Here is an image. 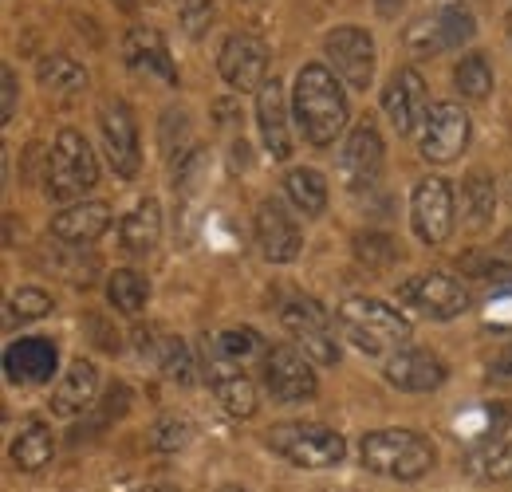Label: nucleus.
Returning <instances> with one entry per match:
<instances>
[{"instance_id":"nucleus-33","label":"nucleus","mask_w":512,"mask_h":492,"mask_svg":"<svg viewBox=\"0 0 512 492\" xmlns=\"http://www.w3.org/2000/svg\"><path fill=\"white\" fill-rule=\"evenodd\" d=\"M453 87L465 95V99H489L493 91V67L481 52H469L465 60L453 67Z\"/></svg>"},{"instance_id":"nucleus-38","label":"nucleus","mask_w":512,"mask_h":492,"mask_svg":"<svg viewBox=\"0 0 512 492\" xmlns=\"http://www.w3.org/2000/svg\"><path fill=\"white\" fill-rule=\"evenodd\" d=\"M489 382H497V386H505V382H512V343L489 363Z\"/></svg>"},{"instance_id":"nucleus-42","label":"nucleus","mask_w":512,"mask_h":492,"mask_svg":"<svg viewBox=\"0 0 512 492\" xmlns=\"http://www.w3.org/2000/svg\"><path fill=\"white\" fill-rule=\"evenodd\" d=\"M221 492H249V489H241V485H225Z\"/></svg>"},{"instance_id":"nucleus-22","label":"nucleus","mask_w":512,"mask_h":492,"mask_svg":"<svg viewBox=\"0 0 512 492\" xmlns=\"http://www.w3.org/2000/svg\"><path fill=\"white\" fill-rule=\"evenodd\" d=\"M95 394H99V370H95L91 359H75V363L64 370L56 394H52V414L75 418V414H83L87 406H95Z\"/></svg>"},{"instance_id":"nucleus-44","label":"nucleus","mask_w":512,"mask_h":492,"mask_svg":"<svg viewBox=\"0 0 512 492\" xmlns=\"http://www.w3.org/2000/svg\"><path fill=\"white\" fill-rule=\"evenodd\" d=\"M119 4H127V8H130V4H134V0H119Z\"/></svg>"},{"instance_id":"nucleus-3","label":"nucleus","mask_w":512,"mask_h":492,"mask_svg":"<svg viewBox=\"0 0 512 492\" xmlns=\"http://www.w3.org/2000/svg\"><path fill=\"white\" fill-rule=\"evenodd\" d=\"M359 457L371 473L390 481H418L434 465V445L430 437L414 430H375L363 437Z\"/></svg>"},{"instance_id":"nucleus-31","label":"nucleus","mask_w":512,"mask_h":492,"mask_svg":"<svg viewBox=\"0 0 512 492\" xmlns=\"http://www.w3.org/2000/svg\"><path fill=\"white\" fill-rule=\"evenodd\" d=\"M107 300H111V308L123 311V315H138V311L146 308V300H150V284H146L142 272L119 268L107 280Z\"/></svg>"},{"instance_id":"nucleus-21","label":"nucleus","mask_w":512,"mask_h":492,"mask_svg":"<svg viewBox=\"0 0 512 492\" xmlns=\"http://www.w3.org/2000/svg\"><path fill=\"white\" fill-rule=\"evenodd\" d=\"M4 370H8V382L40 386L56 374V347L48 339H20L4 351Z\"/></svg>"},{"instance_id":"nucleus-32","label":"nucleus","mask_w":512,"mask_h":492,"mask_svg":"<svg viewBox=\"0 0 512 492\" xmlns=\"http://www.w3.org/2000/svg\"><path fill=\"white\" fill-rule=\"evenodd\" d=\"M469 473L485 477V481H501L512 473V437H485L473 453H469Z\"/></svg>"},{"instance_id":"nucleus-11","label":"nucleus","mask_w":512,"mask_h":492,"mask_svg":"<svg viewBox=\"0 0 512 492\" xmlns=\"http://www.w3.org/2000/svg\"><path fill=\"white\" fill-rule=\"evenodd\" d=\"M339 178L347 189H367L383 174V134L371 119L355 126L339 146Z\"/></svg>"},{"instance_id":"nucleus-14","label":"nucleus","mask_w":512,"mask_h":492,"mask_svg":"<svg viewBox=\"0 0 512 492\" xmlns=\"http://www.w3.org/2000/svg\"><path fill=\"white\" fill-rule=\"evenodd\" d=\"M465 146H469V115L457 103H434L422 130V158L434 166H446L461 158Z\"/></svg>"},{"instance_id":"nucleus-16","label":"nucleus","mask_w":512,"mask_h":492,"mask_svg":"<svg viewBox=\"0 0 512 492\" xmlns=\"http://www.w3.org/2000/svg\"><path fill=\"white\" fill-rule=\"evenodd\" d=\"M383 111L398 134H414L418 123L430 115V107H426V83H422V75L414 67H398L390 75V83L383 87Z\"/></svg>"},{"instance_id":"nucleus-40","label":"nucleus","mask_w":512,"mask_h":492,"mask_svg":"<svg viewBox=\"0 0 512 492\" xmlns=\"http://www.w3.org/2000/svg\"><path fill=\"white\" fill-rule=\"evenodd\" d=\"M398 8H402V0H379V12L383 16H398Z\"/></svg>"},{"instance_id":"nucleus-18","label":"nucleus","mask_w":512,"mask_h":492,"mask_svg":"<svg viewBox=\"0 0 512 492\" xmlns=\"http://www.w3.org/2000/svg\"><path fill=\"white\" fill-rule=\"evenodd\" d=\"M386 382L406 390V394H426V390H438L446 382V363L434 351L402 347L398 355L386 359Z\"/></svg>"},{"instance_id":"nucleus-6","label":"nucleus","mask_w":512,"mask_h":492,"mask_svg":"<svg viewBox=\"0 0 512 492\" xmlns=\"http://www.w3.org/2000/svg\"><path fill=\"white\" fill-rule=\"evenodd\" d=\"M264 386L276 402H312L316 390H320V378H316V363L292 347V343H276L268 347L264 355Z\"/></svg>"},{"instance_id":"nucleus-26","label":"nucleus","mask_w":512,"mask_h":492,"mask_svg":"<svg viewBox=\"0 0 512 492\" xmlns=\"http://www.w3.org/2000/svg\"><path fill=\"white\" fill-rule=\"evenodd\" d=\"M36 79H40V87L44 91H52V95H79V91H87V67L83 63H75L71 56L64 52H48L44 60L36 63Z\"/></svg>"},{"instance_id":"nucleus-35","label":"nucleus","mask_w":512,"mask_h":492,"mask_svg":"<svg viewBox=\"0 0 512 492\" xmlns=\"http://www.w3.org/2000/svg\"><path fill=\"white\" fill-rule=\"evenodd\" d=\"M193 437V426L190 418H178V414H170V418H162L154 433H150V445L158 449V453H178V449H186Z\"/></svg>"},{"instance_id":"nucleus-10","label":"nucleus","mask_w":512,"mask_h":492,"mask_svg":"<svg viewBox=\"0 0 512 492\" xmlns=\"http://www.w3.org/2000/svg\"><path fill=\"white\" fill-rule=\"evenodd\" d=\"M288 335H296L300 351L316 363V367H335L339 363V343H335V331H331V319L316 300H292L280 311Z\"/></svg>"},{"instance_id":"nucleus-8","label":"nucleus","mask_w":512,"mask_h":492,"mask_svg":"<svg viewBox=\"0 0 512 492\" xmlns=\"http://www.w3.org/2000/svg\"><path fill=\"white\" fill-rule=\"evenodd\" d=\"M453 221H457V201H453V189L446 178H426V182L414 185V197H410V225L418 233L422 245H442L453 233Z\"/></svg>"},{"instance_id":"nucleus-19","label":"nucleus","mask_w":512,"mask_h":492,"mask_svg":"<svg viewBox=\"0 0 512 492\" xmlns=\"http://www.w3.org/2000/svg\"><path fill=\"white\" fill-rule=\"evenodd\" d=\"M123 60L138 71V75H154L166 87H178V67L170 60L166 36L158 28H130L123 36Z\"/></svg>"},{"instance_id":"nucleus-36","label":"nucleus","mask_w":512,"mask_h":492,"mask_svg":"<svg viewBox=\"0 0 512 492\" xmlns=\"http://www.w3.org/2000/svg\"><path fill=\"white\" fill-rule=\"evenodd\" d=\"M162 367L170 378H178V382H190L193 370H190V351H186V343L182 339H166V347H162Z\"/></svg>"},{"instance_id":"nucleus-2","label":"nucleus","mask_w":512,"mask_h":492,"mask_svg":"<svg viewBox=\"0 0 512 492\" xmlns=\"http://www.w3.org/2000/svg\"><path fill=\"white\" fill-rule=\"evenodd\" d=\"M339 331L363 351V355H398L406 343H410V323L398 308H390L383 300H371V296H351L343 300L339 311Z\"/></svg>"},{"instance_id":"nucleus-15","label":"nucleus","mask_w":512,"mask_h":492,"mask_svg":"<svg viewBox=\"0 0 512 492\" xmlns=\"http://www.w3.org/2000/svg\"><path fill=\"white\" fill-rule=\"evenodd\" d=\"M253 225H256V245H260V252H264V260H272V264H288V260L300 256L304 233H300L292 209H284L276 197L260 201Z\"/></svg>"},{"instance_id":"nucleus-28","label":"nucleus","mask_w":512,"mask_h":492,"mask_svg":"<svg viewBox=\"0 0 512 492\" xmlns=\"http://www.w3.org/2000/svg\"><path fill=\"white\" fill-rule=\"evenodd\" d=\"M473 32H477V20H473V12H469L465 4H457V0H453V4H442L438 16L430 20V36H434V48H438V52L469 44Z\"/></svg>"},{"instance_id":"nucleus-24","label":"nucleus","mask_w":512,"mask_h":492,"mask_svg":"<svg viewBox=\"0 0 512 492\" xmlns=\"http://www.w3.org/2000/svg\"><path fill=\"white\" fill-rule=\"evenodd\" d=\"M493 209H497V185L489 174L473 170L461 185V225L481 233V229L493 225Z\"/></svg>"},{"instance_id":"nucleus-17","label":"nucleus","mask_w":512,"mask_h":492,"mask_svg":"<svg viewBox=\"0 0 512 492\" xmlns=\"http://www.w3.org/2000/svg\"><path fill=\"white\" fill-rule=\"evenodd\" d=\"M256 126L264 138V150L272 158H288L292 154V130H288V99H284V83L272 75L264 79V87L256 91Z\"/></svg>"},{"instance_id":"nucleus-7","label":"nucleus","mask_w":512,"mask_h":492,"mask_svg":"<svg viewBox=\"0 0 512 492\" xmlns=\"http://www.w3.org/2000/svg\"><path fill=\"white\" fill-rule=\"evenodd\" d=\"M398 304L426 319H453L469 308V288L449 272H422L398 284Z\"/></svg>"},{"instance_id":"nucleus-39","label":"nucleus","mask_w":512,"mask_h":492,"mask_svg":"<svg viewBox=\"0 0 512 492\" xmlns=\"http://www.w3.org/2000/svg\"><path fill=\"white\" fill-rule=\"evenodd\" d=\"M0 83H4V123H12V115H16V71L12 67H4L0 71Z\"/></svg>"},{"instance_id":"nucleus-30","label":"nucleus","mask_w":512,"mask_h":492,"mask_svg":"<svg viewBox=\"0 0 512 492\" xmlns=\"http://www.w3.org/2000/svg\"><path fill=\"white\" fill-rule=\"evenodd\" d=\"M284 193H288V201H292L300 213H308V217H320L323 209H327V182H323L320 170H308V166L288 170Z\"/></svg>"},{"instance_id":"nucleus-23","label":"nucleus","mask_w":512,"mask_h":492,"mask_svg":"<svg viewBox=\"0 0 512 492\" xmlns=\"http://www.w3.org/2000/svg\"><path fill=\"white\" fill-rule=\"evenodd\" d=\"M158 237H162V205L154 197H146V201H138L127 217H123L119 245L127 248V252H134V256H146L150 248L158 245Z\"/></svg>"},{"instance_id":"nucleus-5","label":"nucleus","mask_w":512,"mask_h":492,"mask_svg":"<svg viewBox=\"0 0 512 492\" xmlns=\"http://www.w3.org/2000/svg\"><path fill=\"white\" fill-rule=\"evenodd\" d=\"M268 449L300 469H331L343 461L347 441L320 422H284V426H272Z\"/></svg>"},{"instance_id":"nucleus-34","label":"nucleus","mask_w":512,"mask_h":492,"mask_svg":"<svg viewBox=\"0 0 512 492\" xmlns=\"http://www.w3.org/2000/svg\"><path fill=\"white\" fill-rule=\"evenodd\" d=\"M48 311H52V296L40 292V288H20L8 300V319L12 323H32V319H44Z\"/></svg>"},{"instance_id":"nucleus-1","label":"nucleus","mask_w":512,"mask_h":492,"mask_svg":"<svg viewBox=\"0 0 512 492\" xmlns=\"http://www.w3.org/2000/svg\"><path fill=\"white\" fill-rule=\"evenodd\" d=\"M292 115L296 126L304 130L308 146H331L339 138V130L347 126V95L335 83V71H327L323 63H304L296 71V91H292Z\"/></svg>"},{"instance_id":"nucleus-27","label":"nucleus","mask_w":512,"mask_h":492,"mask_svg":"<svg viewBox=\"0 0 512 492\" xmlns=\"http://www.w3.org/2000/svg\"><path fill=\"white\" fill-rule=\"evenodd\" d=\"M209 382H213V394L221 402L225 414L233 418H253L256 414V386L241 374V370H209Z\"/></svg>"},{"instance_id":"nucleus-9","label":"nucleus","mask_w":512,"mask_h":492,"mask_svg":"<svg viewBox=\"0 0 512 492\" xmlns=\"http://www.w3.org/2000/svg\"><path fill=\"white\" fill-rule=\"evenodd\" d=\"M323 52H327V60H331L335 75L343 83H351L355 91L371 87V79H375V40H371V32L351 28V24L331 28L323 36Z\"/></svg>"},{"instance_id":"nucleus-4","label":"nucleus","mask_w":512,"mask_h":492,"mask_svg":"<svg viewBox=\"0 0 512 492\" xmlns=\"http://www.w3.org/2000/svg\"><path fill=\"white\" fill-rule=\"evenodd\" d=\"M99 182V162L91 142L79 130H60L48 154V197L52 201H79Z\"/></svg>"},{"instance_id":"nucleus-43","label":"nucleus","mask_w":512,"mask_h":492,"mask_svg":"<svg viewBox=\"0 0 512 492\" xmlns=\"http://www.w3.org/2000/svg\"><path fill=\"white\" fill-rule=\"evenodd\" d=\"M509 36H512V8H509Z\"/></svg>"},{"instance_id":"nucleus-41","label":"nucleus","mask_w":512,"mask_h":492,"mask_svg":"<svg viewBox=\"0 0 512 492\" xmlns=\"http://www.w3.org/2000/svg\"><path fill=\"white\" fill-rule=\"evenodd\" d=\"M138 492H174V489H162V485H150V489H138Z\"/></svg>"},{"instance_id":"nucleus-12","label":"nucleus","mask_w":512,"mask_h":492,"mask_svg":"<svg viewBox=\"0 0 512 492\" xmlns=\"http://www.w3.org/2000/svg\"><path fill=\"white\" fill-rule=\"evenodd\" d=\"M99 130H103V150L107 162L119 178H134L142 166V150H138V123L130 115L123 99H107L99 111Z\"/></svg>"},{"instance_id":"nucleus-20","label":"nucleus","mask_w":512,"mask_h":492,"mask_svg":"<svg viewBox=\"0 0 512 492\" xmlns=\"http://www.w3.org/2000/svg\"><path fill=\"white\" fill-rule=\"evenodd\" d=\"M107 229H111V209L103 201H75L71 209L52 217V237L71 248L95 245Z\"/></svg>"},{"instance_id":"nucleus-25","label":"nucleus","mask_w":512,"mask_h":492,"mask_svg":"<svg viewBox=\"0 0 512 492\" xmlns=\"http://www.w3.org/2000/svg\"><path fill=\"white\" fill-rule=\"evenodd\" d=\"M52 453H56L52 430H48L40 418L24 422V430L16 433V441H12V465H16L20 473H36V469H44V465L52 461Z\"/></svg>"},{"instance_id":"nucleus-37","label":"nucleus","mask_w":512,"mask_h":492,"mask_svg":"<svg viewBox=\"0 0 512 492\" xmlns=\"http://www.w3.org/2000/svg\"><path fill=\"white\" fill-rule=\"evenodd\" d=\"M182 24H186V32H190L193 40L205 36V32L213 28V0H186V8H182Z\"/></svg>"},{"instance_id":"nucleus-13","label":"nucleus","mask_w":512,"mask_h":492,"mask_svg":"<svg viewBox=\"0 0 512 492\" xmlns=\"http://www.w3.org/2000/svg\"><path fill=\"white\" fill-rule=\"evenodd\" d=\"M217 67H221V79L249 95V91H260L264 79H268V48L260 36H249V32H237L225 40L221 56H217Z\"/></svg>"},{"instance_id":"nucleus-29","label":"nucleus","mask_w":512,"mask_h":492,"mask_svg":"<svg viewBox=\"0 0 512 492\" xmlns=\"http://www.w3.org/2000/svg\"><path fill=\"white\" fill-rule=\"evenodd\" d=\"M209 355H213L217 367H233V363H245L253 355H268V351H264V343H260L253 327H229V331H217L209 339Z\"/></svg>"}]
</instances>
